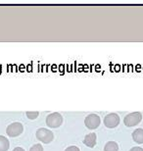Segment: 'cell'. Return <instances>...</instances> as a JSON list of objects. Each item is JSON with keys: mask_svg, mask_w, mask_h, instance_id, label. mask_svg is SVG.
<instances>
[{"mask_svg": "<svg viewBox=\"0 0 143 151\" xmlns=\"http://www.w3.org/2000/svg\"><path fill=\"white\" fill-rule=\"evenodd\" d=\"M63 124V117L62 115L58 112L51 113L46 117V125L49 128L52 129H57Z\"/></svg>", "mask_w": 143, "mask_h": 151, "instance_id": "obj_1", "label": "cell"}, {"mask_svg": "<svg viewBox=\"0 0 143 151\" xmlns=\"http://www.w3.org/2000/svg\"><path fill=\"white\" fill-rule=\"evenodd\" d=\"M36 137H37V139L40 140L41 142L48 144L53 140L54 134H53V132L49 131L48 129L40 128L36 131Z\"/></svg>", "mask_w": 143, "mask_h": 151, "instance_id": "obj_2", "label": "cell"}, {"mask_svg": "<svg viewBox=\"0 0 143 151\" xmlns=\"http://www.w3.org/2000/svg\"><path fill=\"white\" fill-rule=\"evenodd\" d=\"M142 121V114L140 112H134L126 115L124 119V123L126 127H133L138 125Z\"/></svg>", "mask_w": 143, "mask_h": 151, "instance_id": "obj_3", "label": "cell"}, {"mask_svg": "<svg viewBox=\"0 0 143 151\" xmlns=\"http://www.w3.org/2000/svg\"><path fill=\"white\" fill-rule=\"evenodd\" d=\"M24 131V127L21 123L19 122H15L10 124L7 129H6V134L11 137H16L22 134Z\"/></svg>", "mask_w": 143, "mask_h": 151, "instance_id": "obj_4", "label": "cell"}, {"mask_svg": "<svg viewBox=\"0 0 143 151\" xmlns=\"http://www.w3.org/2000/svg\"><path fill=\"white\" fill-rule=\"evenodd\" d=\"M100 123H101V119L96 114H90L84 119V125L89 129H97L100 126Z\"/></svg>", "mask_w": 143, "mask_h": 151, "instance_id": "obj_5", "label": "cell"}, {"mask_svg": "<svg viewBox=\"0 0 143 151\" xmlns=\"http://www.w3.org/2000/svg\"><path fill=\"white\" fill-rule=\"evenodd\" d=\"M120 124V117L116 113L108 114L104 119V125L109 129L116 128Z\"/></svg>", "mask_w": 143, "mask_h": 151, "instance_id": "obj_6", "label": "cell"}, {"mask_svg": "<svg viewBox=\"0 0 143 151\" xmlns=\"http://www.w3.org/2000/svg\"><path fill=\"white\" fill-rule=\"evenodd\" d=\"M96 139H97L96 134L91 132V134H88L86 135V137H84V139H83V143L86 144V146L92 148V147L96 145Z\"/></svg>", "mask_w": 143, "mask_h": 151, "instance_id": "obj_7", "label": "cell"}, {"mask_svg": "<svg viewBox=\"0 0 143 151\" xmlns=\"http://www.w3.org/2000/svg\"><path fill=\"white\" fill-rule=\"evenodd\" d=\"M132 138L135 142L142 144L143 143V129H136L135 131L132 132Z\"/></svg>", "mask_w": 143, "mask_h": 151, "instance_id": "obj_8", "label": "cell"}, {"mask_svg": "<svg viewBox=\"0 0 143 151\" xmlns=\"http://www.w3.org/2000/svg\"><path fill=\"white\" fill-rule=\"evenodd\" d=\"M10 147V142H9L8 138L0 135V151H7Z\"/></svg>", "mask_w": 143, "mask_h": 151, "instance_id": "obj_9", "label": "cell"}, {"mask_svg": "<svg viewBox=\"0 0 143 151\" xmlns=\"http://www.w3.org/2000/svg\"><path fill=\"white\" fill-rule=\"evenodd\" d=\"M104 151H119V145L115 141H108L104 146Z\"/></svg>", "mask_w": 143, "mask_h": 151, "instance_id": "obj_10", "label": "cell"}, {"mask_svg": "<svg viewBox=\"0 0 143 151\" xmlns=\"http://www.w3.org/2000/svg\"><path fill=\"white\" fill-rule=\"evenodd\" d=\"M26 114H27V117H28L29 120H34L38 117L39 112H37V111H28Z\"/></svg>", "mask_w": 143, "mask_h": 151, "instance_id": "obj_11", "label": "cell"}, {"mask_svg": "<svg viewBox=\"0 0 143 151\" xmlns=\"http://www.w3.org/2000/svg\"><path fill=\"white\" fill-rule=\"evenodd\" d=\"M29 151H43V147L41 144H34L33 146L30 147Z\"/></svg>", "mask_w": 143, "mask_h": 151, "instance_id": "obj_12", "label": "cell"}, {"mask_svg": "<svg viewBox=\"0 0 143 151\" xmlns=\"http://www.w3.org/2000/svg\"><path fill=\"white\" fill-rule=\"evenodd\" d=\"M65 151H80V149L78 147L75 146V145H72V146H69L67 147V149Z\"/></svg>", "mask_w": 143, "mask_h": 151, "instance_id": "obj_13", "label": "cell"}, {"mask_svg": "<svg viewBox=\"0 0 143 151\" xmlns=\"http://www.w3.org/2000/svg\"><path fill=\"white\" fill-rule=\"evenodd\" d=\"M129 151H143V149L140 148V147H132Z\"/></svg>", "mask_w": 143, "mask_h": 151, "instance_id": "obj_14", "label": "cell"}, {"mask_svg": "<svg viewBox=\"0 0 143 151\" xmlns=\"http://www.w3.org/2000/svg\"><path fill=\"white\" fill-rule=\"evenodd\" d=\"M13 151H25V149L22 148V147H16Z\"/></svg>", "mask_w": 143, "mask_h": 151, "instance_id": "obj_15", "label": "cell"}]
</instances>
